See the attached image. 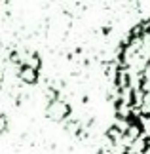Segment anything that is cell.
<instances>
[{
    "mask_svg": "<svg viewBox=\"0 0 150 154\" xmlns=\"http://www.w3.org/2000/svg\"><path fill=\"white\" fill-rule=\"evenodd\" d=\"M114 90L116 118L109 135L124 154H150V19L120 50Z\"/></svg>",
    "mask_w": 150,
    "mask_h": 154,
    "instance_id": "cell-1",
    "label": "cell"
}]
</instances>
